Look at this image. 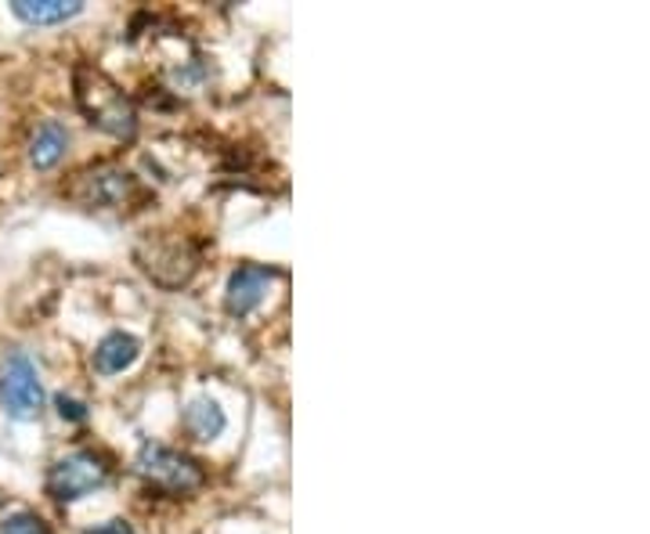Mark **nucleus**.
I'll list each match as a JSON object with an SVG mask.
<instances>
[{
  "mask_svg": "<svg viewBox=\"0 0 650 534\" xmlns=\"http://www.w3.org/2000/svg\"><path fill=\"white\" fill-rule=\"evenodd\" d=\"M95 87L91 90H80V105L87 109V116L98 131L112 134V138H123L130 141L134 134H138V112L127 98H123V90L105 79L102 73H91Z\"/></svg>",
  "mask_w": 650,
  "mask_h": 534,
  "instance_id": "nucleus-1",
  "label": "nucleus"
},
{
  "mask_svg": "<svg viewBox=\"0 0 650 534\" xmlns=\"http://www.w3.org/2000/svg\"><path fill=\"white\" fill-rule=\"evenodd\" d=\"M0 405H4V412L11 419H18V423L37 419L43 408V386L37 376V365H33L22 350L8 355L4 369H0Z\"/></svg>",
  "mask_w": 650,
  "mask_h": 534,
  "instance_id": "nucleus-2",
  "label": "nucleus"
},
{
  "mask_svg": "<svg viewBox=\"0 0 650 534\" xmlns=\"http://www.w3.org/2000/svg\"><path fill=\"white\" fill-rule=\"evenodd\" d=\"M134 465H138V473L145 481L160 484L174 495H188V492H196V487H203V470H199V462L182 456V451L166 448V445H152V440L141 445L138 462Z\"/></svg>",
  "mask_w": 650,
  "mask_h": 534,
  "instance_id": "nucleus-3",
  "label": "nucleus"
},
{
  "mask_svg": "<svg viewBox=\"0 0 650 534\" xmlns=\"http://www.w3.org/2000/svg\"><path fill=\"white\" fill-rule=\"evenodd\" d=\"M109 481V465L95 451H73L51 465L48 473V495L54 502H76V498L98 492Z\"/></svg>",
  "mask_w": 650,
  "mask_h": 534,
  "instance_id": "nucleus-4",
  "label": "nucleus"
},
{
  "mask_svg": "<svg viewBox=\"0 0 650 534\" xmlns=\"http://www.w3.org/2000/svg\"><path fill=\"white\" fill-rule=\"evenodd\" d=\"M138 264L152 282L174 289V286H185V282L192 278L196 253L185 243H152L149 238V243L138 246Z\"/></svg>",
  "mask_w": 650,
  "mask_h": 534,
  "instance_id": "nucleus-5",
  "label": "nucleus"
},
{
  "mask_svg": "<svg viewBox=\"0 0 650 534\" xmlns=\"http://www.w3.org/2000/svg\"><path fill=\"white\" fill-rule=\"evenodd\" d=\"M134 191V177L120 166H98L87 170V174L76 177V185L70 188V196L80 202V207L91 210H116L127 202Z\"/></svg>",
  "mask_w": 650,
  "mask_h": 534,
  "instance_id": "nucleus-6",
  "label": "nucleus"
},
{
  "mask_svg": "<svg viewBox=\"0 0 650 534\" xmlns=\"http://www.w3.org/2000/svg\"><path fill=\"white\" fill-rule=\"evenodd\" d=\"M275 278H278V271L261 268V264L235 268L232 278H228V289H224V307H228V314H235V318L253 314L257 307L264 303L267 289H272Z\"/></svg>",
  "mask_w": 650,
  "mask_h": 534,
  "instance_id": "nucleus-7",
  "label": "nucleus"
},
{
  "mask_svg": "<svg viewBox=\"0 0 650 534\" xmlns=\"http://www.w3.org/2000/svg\"><path fill=\"white\" fill-rule=\"evenodd\" d=\"M141 355V339L130 333H109L102 344L95 347V369L102 376H116V372L130 369Z\"/></svg>",
  "mask_w": 650,
  "mask_h": 534,
  "instance_id": "nucleus-8",
  "label": "nucleus"
},
{
  "mask_svg": "<svg viewBox=\"0 0 650 534\" xmlns=\"http://www.w3.org/2000/svg\"><path fill=\"white\" fill-rule=\"evenodd\" d=\"M84 11V0H15L11 15L22 18L26 26H54Z\"/></svg>",
  "mask_w": 650,
  "mask_h": 534,
  "instance_id": "nucleus-9",
  "label": "nucleus"
},
{
  "mask_svg": "<svg viewBox=\"0 0 650 534\" xmlns=\"http://www.w3.org/2000/svg\"><path fill=\"white\" fill-rule=\"evenodd\" d=\"M65 149H70V131H65L59 120H48V123H40L37 134H33L29 159L37 170H51L65 156Z\"/></svg>",
  "mask_w": 650,
  "mask_h": 534,
  "instance_id": "nucleus-10",
  "label": "nucleus"
},
{
  "mask_svg": "<svg viewBox=\"0 0 650 534\" xmlns=\"http://www.w3.org/2000/svg\"><path fill=\"white\" fill-rule=\"evenodd\" d=\"M224 426H228V415H224V408L214 397H196V401L185 408V430L196 440H214L224 434Z\"/></svg>",
  "mask_w": 650,
  "mask_h": 534,
  "instance_id": "nucleus-11",
  "label": "nucleus"
},
{
  "mask_svg": "<svg viewBox=\"0 0 650 534\" xmlns=\"http://www.w3.org/2000/svg\"><path fill=\"white\" fill-rule=\"evenodd\" d=\"M0 534H51V527L43 524L37 513H15V517L4 520Z\"/></svg>",
  "mask_w": 650,
  "mask_h": 534,
  "instance_id": "nucleus-12",
  "label": "nucleus"
},
{
  "mask_svg": "<svg viewBox=\"0 0 650 534\" xmlns=\"http://www.w3.org/2000/svg\"><path fill=\"white\" fill-rule=\"evenodd\" d=\"M54 405H59V415L70 419V423H84V419H87V408H84L80 401H76V397L59 394V397H54Z\"/></svg>",
  "mask_w": 650,
  "mask_h": 534,
  "instance_id": "nucleus-13",
  "label": "nucleus"
},
{
  "mask_svg": "<svg viewBox=\"0 0 650 534\" xmlns=\"http://www.w3.org/2000/svg\"><path fill=\"white\" fill-rule=\"evenodd\" d=\"M84 534H134V527L127 524V520H109L105 527H98V531H84Z\"/></svg>",
  "mask_w": 650,
  "mask_h": 534,
  "instance_id": "nucleus-14",
  "label": "nucleus"
}]
</instances>
